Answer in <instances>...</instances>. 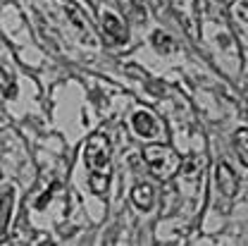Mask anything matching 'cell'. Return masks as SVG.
I'll return each instance as SVG.
<instances>
[{"label": "cell", "mask_w": 248, "mask_h": 246, "mask_svg": "<svg viewBox=\"0 0 248 246\" xmlns=\"http://www.w3.org/2000/svg\"><path fill=\"white\" fill-rule=\"evenodd\" d=\"M84 163L89 170V186L93 194L105 196L110 189V175H112V160H110V139L103 131H95L86 141L84 148Z\"/></svg>", "instance_id": "1"}, {"label": "cell", "mask_w": 248, "mask_h": 246, "mask_svg": "<svg viewBox=\"0 0 248 246\" xmlns=\"http://www.w3.org/2000/svg\"><path fill=\"white\" fill-rule=\"evenodd\" d=\"M143 160L148 163L151 172H153L157 180H162V182L172 180V177H174V175L184 167L182 155H177V151H174V148L162 146V144L146 146V148H143Z\"/></svg>", "instance_id": "2"}, {"label": "cell", "mask_w": 248, "mask_h": 246, "mask_svg": "<svg viewBox=\"0 0 248 246\" xmlns=\"http://www.w3.org/2000/svg\"><path fill=\"white\" fill-rule=\"evenodd\" d=\"M100 27H103V33L110 38V43H126V41H129L126 24H124L117 15H112V12H103Z\"/></svg>", "instance_id": "3"}, {"label": "cell", "mask_w": 248, "mask_h": 246, "mask_svg": "<svg viewBox=\"0 0 248 246\" xmlns=\"http://www.w3.org/2000/svg\"><path fill=\"white\" fill-rule=\"evenodd\" d=\"M215 182L219 186V191L224 194V196H234L236 194V189H239V180H236V175L232 172V167L227 165V163H219L215 167Z\"/></svg>", "instance_id": "4"}, {"label": "cell", "mask_w": 248, "mask_h": 246, "mask_svg": "<svg viewBox=\"0 0 248 246\" xmlns=\"http://www.w3.org/2000/svg\"><path fill=\"white\" fill-rule=\"evenodd\" d=\"M131 124H134L136 134H139V136H146V139L155 136V131H157V122H155V117L148 110H139V113L131 117Z\"/></svg>", "instance_id": "5"}, {"label": "cell", "mask_w": 248, "mask_h": 246, "mask_svg": "<svg viewBox=\"0 0 248 246\" xmlns=\"http://www.w3.org/2000/svg\"><path fill=\"white\" fill-rule=\"evenodd\" d=\"M131 201H134V206L136 208H141V211H151L155 203V194L151 184H136L131 189Z\"/></svg>", "instance_id": "6"}, {"label": "cell", "mask_w": 248, "mask_h": 246, "mask_svg": "<svg viewBox=\"0 0 248 246\" xmlns=\"http://www.w3.org/2000/svg\"><path fill=\"white\" fill-rule=\"evenodd\" d=\"M234 148L239 153V160L248 167V129H239L234 134Z\"/></svg>", "instance_id": "7"}, {"label": "cell", "mask_w": 248, "mask_h": 246, "mask_svg": "<svg viewBox=\"0 0 248 246\" xmlns=\"http://www.w3.org/2000/svg\"><path fill=\"white\" fill-rule=\"evenodd\" d=\"M153 46L157 53H174L177 50V43L172 41V36H167L162 31H155L153 33Z\"/></svg>", "instance_id": "8"}, {"label": "cell", "mask_w": 248, "mask_h": 246, "mask_svg": "<svg viewBox=\"0 0 248 246\" xmlns=\"http://www.w3.org/2000/svg\"><path fill=\"white\" fill-rule=\"evenodd\" d=\"M10 211H12V189H5V191H2V217H0V227H2V232L7 230Z\"/></svg>", "instance_id": "9"}, {"label": "cell", "mask_w": 248, "mask_h": 246, "mask_svg": "<svg viewBox=\"0 0 248 246\" xmlns=\"http://www.w3.org/2000/svg\"><path fill=\"white\" fill-rule=\"evenodd\" d=\"M15 93H17V89H15L12 77H7V72L2 69V96L5 98H15Z\"/></svg>", "instance_id": "10"}, {"label": "cell", "mask_w": 248, "mask_h": 246, "mask_svg": "<svg viewBox=\"0 0 248 246\" xmlns=\"http://www.w3.org/2000/svg\"><path fill=\"white\" fill-rule=\"evenodd\" d=\"M236 15H239L244 22H248V0H246V2H239V7H236Z\"/></svg>", "instance_id": "11"}, {"label": "cell", "mask_w": 248, "mask_h": 246, "mask_svg": "<svg viewBox=\"0 0 248 246\" xmlns=\"http://www.w3.org/2000/svg\"><path fill=\"white\" fill-rule=\"evenodd\" d=\"M129 2H131V7L136 12H143V0H129Z\"/></svg>", "instance_id": "12"}, {"label": "cell", "mask_w": 248, "mask_h": 246, "mask_svg": "<svg viewBox=\"0 0 248 246\" xmlns=\"http://www.w3.org/2000/svg\"><path fill=\"white\" fill-rule=\"evenodd\" d=\"M224 2H234V0H224Z\"/></svg>", "instance_id": "13"}]
</instances>
